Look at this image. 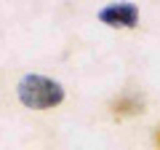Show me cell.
I'll list each match as a JSON object with an SVG mask.
<instances>
[{"label": "cell", "mask_w": 160, "mask_h": 150, "mask_svg": "<svg viewBox=\"0 0 160 150\" xmlns=\"http://www.w3.org/2000/svg\"><path fill=\"white\" fill-rule=\"evenodd\" d=\"M16 91H19L22 104H27V107H32V110L56 107L64 99L62 83H56L53 78H46V75H24L22 81H19Z\"/></svg>", "instance_id": "1"}, {"label": "cell", "mask_w": 160, "mask_h": 150, "mask_svg": "<svg viewBox=\"0 0 160 150\" xmlns=\"http://www.w3.org/2000/svg\"><path fill=\"white\" fill-rule=\"evenodd\" d=\"M99 19L109 27H136L139 22V8L133 3H112V6L102 8Z\"/></svg>", "instance_id": "2"}]
</instances>
